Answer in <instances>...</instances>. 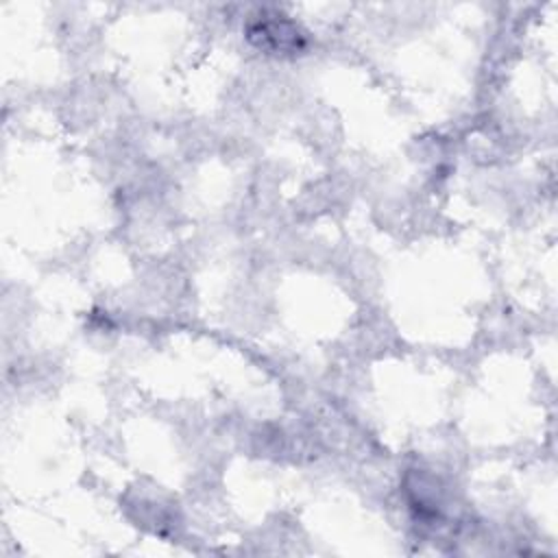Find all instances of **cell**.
<instances>
[{"mask_svg":"<svg viewBox=\"0 0 558 558\" xmlns=\"http://www.w3.org/2000/svg\"><path fill=\"white\" fill-rule=\"evenodd\" d=\"M246 35L259 50L272 54H299L305 48V33L283 15H259L246 26Z\"/></svg>","mask_w":558,"mask_h":558,"instance_id":"6da1fadb","label":"cell"}]
</instances>
